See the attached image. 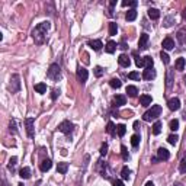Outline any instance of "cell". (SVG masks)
Here are the masks:
<instances>
[{"label": "cell", "instance_id": "cb8c5ba5", "mask_svg": "<svg viewBox=\"0 0 186 186\" xmlns=\"http://www.w3.org/2000/svg\"><path fill=\"white\" fill-rule=\"evenodd\" d=\"M67 170H68V164H67V163H58V166H57V172H58V173L65 175Z\"/></svg>", "mask_w": 186, "mask_h": 186}, {"label": "cell", "instance_id": "9a60e30c", "mask_svg": "<svg viewBox=\"0 0 186 186\" xmlns=\"http://www.w3.org/2000/svg\"><path fill=\"white\" fill-rule=\"evenodd\" d=\"M151 102H153V97L150 96V95H143V96H140V103L143 106H150Z\"/></svg>", "mask_w": 186, "mask_h": 186}, {"label": "cell", "instance_id": "3957f363", "mask_svg": "<svg viewBox=\"0 0 186 186\" xmlns=\"http://www.w3.org/2000/svg\"><path fill=\"white\" fill-rule=\"evenodd\" d=\"M47 76H48V79L51 80H58V77H60V65L58 64H51L48 68V71H47Z\"/></svg>", "mask_w": 186, "mask_h": 186}, {"label": "cell", "instance_id": "2e32d148", "mask_svg": "<svg viewBox=\"0 0 186 186\" xmlns=\"http://www.w3.org/2000/svg\"><path fill=\"white\" fill-rule=\"evenodd\" d=\"M115 49H116V42H115V41H108V42H106V47H105L106 52H108V54H113Z\"/></svg>", "mask_w": 186, "mask_h": 186}, {"label": "cell", "instance_id": "484cf974", "mask_svg": "<svg viewBox=\"0 0 186 186\" xmlns=\"http://www.w3.org/2000/svg\"><path fill=\"white\" fill-rule=\"evenodd\" d=\"M132 55L135 57V65L137 67H144V57H138L137 52H132Z\"/></svg>", "mask_w": 186, "mask_h": 186}, {"label": "cell", "instance_id": "4316f807", "mask_svg": "<svg viewBox=\"0 0 186 186\" xmlns=\"http://www.w3.org/2000/svg\"><path fill=\"white\" fill-rule=\"evenodd\" d=\"M109 86L111 87H113V89H119L122 86V83L119 79H112V80H109Z\"/></svg>", "mask_w": 186, "mask_h": 186}, {"label": "cell", "instance_id": "d590c367", "mask_svg": "<svg viewBox=\"0 0 186 186\" xmlns=\"http://www.w3.org/2000/svg\"><path fill=\"white\" fill-rule=\"evenodd\" d=\"M169 127H170V130H172V131H178L179 130V121H178V119H172Z\"/></svg>", "mask_w": 186, "mask_h": 186}, {"label": "cell", "instance_id": "ee69618b", "mask_svg": "<svg viewBox=\"0 0 186 186\" xmlns=\"http://www.w3.org/2000/svg\"><path fill=\"white\" fill-rule=\"evenodd\" d=\"M9 127H10V132H13V134H15V132H16V121H15V119H12V121H10V124H9Z\"/></svg>", "mask_w": 186, "mask_h": 186}, {"label": "cell", "instance_id": "7dc6e473", "mask_svg": "<svg viewBox=\"0 0 186 186\" xmlns=\"http://www.w3.org/2000/svg\"><path fill=\"white\" fill-rule=\"evenodd\" d=\"M113 186H124V182L122 180H119V179H116V180H113L112 182Z\"/></svg>", "mask_w": 186, "mask_h": 186}, {"label": "cell", "instance_id": "f546056e", "mask_svg": "<svg viewBox=\"0 0 186 186\" xmlns=\"http://www.w3.org/2000/svg\"><path fill=\"white\" fill-rule=\"evenodd\" d=\"M130 175H131V170L128 169V167H124V169L121 170V178L124 179V180H128V179H130Z\"/></svg>", "mask_w": 186, "mask_h": 186}, {"label": "cell", "instance_id": "bcb514c9", "mask_svg": "<svg viewBox=\"0 0 186 186\" xmlns=\"http://www.w3.org/2000/svg\"><path fill=\"white\" fill-rule=\"evenodd\" d=\"M58 95H60V90L54 89V90H52V93H51V99H52V100H55L57 97H58Z\"/></svg>", "mask_w": 186, "mask_h": 186}, {"label": "cell", "instance_id": "816d5d0a", "mask_svg": "<svg viewBox=\"0 0 186 186\" xmlns=\"http://www.w3.org/2000/svg\"><path fill=\"white\" fill-rule=\"evenodd\" d=\"M183 19H185V20H186V9H185V10H183Z\"/></svg>", "mask_w": 186, "mask_h": 186}, {"label": "cell", "instance_id": "6da1fadb", "mask_svg": "<svg viewBox=\"0 0 186 186\" xmlns=\"http://www.w3.org/2000/svg\"><path fill=\"white\" fill-rule=\"evenodd\" d=\"M49 26H51L49 22H41V24L33 29L32 38H33V41H35V44H38V45L44 44V41L47 38V32H48Z\"/></svg>", "mask_w": 186, "mask_h": 186}, {"label": "cell", "instance_id": "7c38bea8", "mask_svg": "<svg viewBox=\"0 0 186 186\" xmlns=\"http://www.w3.org/2000/svg\"><path fill=\"white\" fill-rule=\"evenodd\" d=\"M147 44H148V35H147V33H141V36H140V39H138V47H140V49H146Z\"/></svg>", "mask_w": 186, "mask_h": 186}, {"label": "cell", "instance_id": "d6986e66", "mask_svg": "<svg viewBox=\"0 0 186 186\" xmlns=\"http://www.w3.org/2000/svg\"><path fill=\"white\" fill-rule=\"evenodd\" d=\"M35 92L39 93V95H44L47 92V84L45 83H36L35 84Z\"/></svg>", "mask_w": 186, "mask_h": 186}, {"label": "cell", "instance_id": "5bb4252c", "mask_svg": "<svg viewBox=\"0 0 186 186\" xmlns=\"http://www.w3.org/2000/svg\"><path fill=\"white\" fill-rule=\"evenodd\" d=\"M89 47L92 49H95V51H100L102 47H103V44H102V41L100 39H93L89 42Z\"/></svg>", "mask_w": 186, "mask_h": 186}, {"label": "cell", "instance_id": "277c9868", "mask_svg": "<svg viewBox=\"0 0 186 186\" xmlns=\"http://www.w3.org/2000/svg\"><path fill=\"white\" fill-rule=\"evenodd\" d=\"M10 90H12V93H16V92L20 90V81H19L17 74H13L12 79H10Z\"/></svg>", "mask_w": 186, "mask_h": 186}, {"label": "cell", "instance_id": "ba28073f", "mask_svg": "<svg viewBox=\"0 0 186 186\" xmlns=\"http://www.w3.org/2000/svg\"><path fill=\"white\" fill-rule=\"evenodd\" d=\"M118 63H119L121 67H125V68H127V67H130L131 65V60L127 54H121V55L118 57Z\"/></svg>", "mask_w": 186, "mask_h": 186}, {"label": "cell", "instance_id": "f35d334b", "mask_svg": "<svg viewBox=\"0 0 186 186\" xmlns=\"http://www.w3.org/2000/svg\"><path fill=\"white\" fill-rule=\"evenodd\" d=\"M179 170H180V173H186V157L182 159V162L179 164Z\"/></svg>", "mask_w": 186, "mask_h": 186}, {"label": "cell", "instance_id": "60d3db41", "mask_svg": "<svg viewBox=\"0 0 186 186\" xmlns=\"http://www.w3.org/2000/svg\"><path fill=\"white\" fill-rule=\"evenodd\" d=\"M179 137L178 135H169V138H167V141H169V144H172V146H175L176 143H178Z\"/></svg>", "mask_w": 186, "mask_h": 186}, {"label": "cell", "instance_id": "f1b7e54d", "mask_svg": "<svg viewBox=\"0 0 186 186\" xmlns=\"http://www.w3.org/2000/svg\"><path fill=\"white\" fill-rule=\"evenodd\" d=\"M116 132H118V135H119V137H124V135H125V132H127V127H125L124 124H119V125L116 127Z\"/></svg>", "mask_w": 186, "mask_h": 186}, {"label": "cell", "instance_id": "7bdbcfd3", "mask_svg": "<svg viewBox=\"0 0 186 186\" xmlns=\"http://www.w3.org/2000/svg\"><path fill=\"white\" fill-rule=\"evenodd\" d=\"M95 76H96V77H102V76H103V68L99 67V65L95 67Z\"/></svg>", "mask_w": 186, "mask_h": 186}, {"label": "cell", "instance_id": "52a82bcc", "mask_svg": "<svg viewBox=\"0 0 186 186\" xmlns=\"http://www.w3.org/2000/svg\"><path fill=\"white\" fill-rule=\"evenodd\" d=\"M87 77H89L87 70H86L84 67H79V68H77V79H79V81L84 83V81L87 80Z\"/></svg>", "mask_w": 186, "mask_h": 186}, {"label": "cell", "instance_id": "4dcf8cb0", "mask_svg": "<svg viewBox=\"0 0 186 186\" xmlns=\"http://www.w3.org/2000/svg\"><path fill=\"white\" fill-rule=\"evenodd\" d=\"M116 32H118V25L115 24V22H111L109 24V35H116Z\"/></svg>", "mask_w": 186, "mask_h": 186}, {"label": "cell", "instance_id": "d4e9b609", "mask_svg": "<svg viewBox=\"0 0 186 186\" xmlns=\"http://www.w3.org/2000/svg\"><path fill=\"white\" fill-rule=\"evenodd\" d=\"M151 128H153V134H154V135H159V134L162 132V122H160V121H156Z\"/></svg>", "mask_w": 186, "mask_h": 186}, {"label": "cell", "instance_id": "7402d4cb", "mask_svg": "<svg viewBox=\"0 0 186 186\" xmlns=\"http://www.w3.org/2000/svg\"><path fill=\"white\" fill-rule=\"evenodd\" d=\"M148 17L150 19H153V20H156V19H159L160 17V12L157 10V9H148Z\"/></svg>", "mask_w": 186, "mask_h": 186}, {"label": "cell", "instance_id": "b9f144b4", "mask_svg": "<svg viewBox=\"0 0 186 186\" xmlns=\"http://www.w3.org/2000/svg\"><path fill=\"white\" fill-rule=\"evenodd\" d=\"M121 154H122V159H124V160H128V150H127L125 146L121 147Z\"/></svg>", "mask_w": 186, "mask_h": 186}, {"label": "cell", "instance_id": "1f68e13d", "mask_svg": "<svg viewBox=\"0 0 186 186\" xmlns=\"http://www.w3.org/2000/svg\"><path fill=\"white\" fill-rule=\"evenodd\" d=\"M115 130H116V128H115L113 122L109 121V122H108V125H106V132H108V134H111V135H113V134H115Z\"/></svg>", "mask_w": 186, "mask_h": 186}, {"label": "cell", "instance_id": "db71d44e", "mask_svg": "<svg viewBox=\"0 0 186 186\" xmlns=\"http://www.w3.org/2000/svg\"><path fill=\"white\" fill-rule=\"evenodd\" d=\"M17 186H24V183H19V185H17Z\"/></svg>", "mask_w": 186, "mask_h": 186}, {"label": "cell", "instance_id": "f5cc1de1", "mask_svg": "<svg viewBox=\"0 0 186 186\" xmlns=\"http://www.w3.org/2000/svg\"><path fill=\"white\" fill-rule=\"evenodd\" d=\"M183 81H185V84H186V74L183 76Z\"/></svg>", "mask_w": 186, "mask_h": 186}, {"label": "cell", "instance_id": "44dd1931", "mask_svg": "<svg viewBox=\"0 0 186 186\" xmlns=\"http://www.w3.org/2000/svg\"><path fill=\"white\" fill-rule=\"evenodd\" d=\"M19 176L22 179H29L31 178V169L29 167H22L20 172H19Z\"/></svg>", "mask_w": 186, "mask_h": 186}, {"label": "cell", "instance_id": "d6a6232c", "mask_svg": "<svg viewBox=\"0 0 186 186\" xmlns=\"http://www.w3.org/2000/svg\"><path fill=\"white\" fill-rule=\"evenodd\" d=\"M153 64H154V61H153V58L150 55H147V57H144V67L146 68H148V67H153Z\"/></svg>", "mask_w": 186, "mask_h": 186}, {"label": "cell", "instance_id": "8d00e7d4", "mask_svg": "<svg viewBox=\"0 0 186 186\" xmlns=\"http://www.w3.org/2000/svg\"><path fill=\"white\" fill-rule=\"evenodd\" d=\"M16 162H17V157H15V156H13V157H12V159L9 160L8 169H9V170H13V167L16 166Z\"/></svg>", "mask_w": 186, "mask_h": 186}, {"label": "cell", "instance_id": "9c48e42d", "mask_svg": "<svg viewBox=\"0 0 186 186\" xmlns=\"http://www.w3.org/2000/svg\"><path fill=\"white\" fill-rule=\"evenodd\" d=\"M157 157H159V160H169L170 159V153L167 148H163L160 147L159 150H157Z\"/></svg>", "mask_w": 186, "mask_h": 186}, {"label": "cell", "instance_id": "5b68a950", "mask_svg": "<svg viewBox=\"0 0 186 186\" xmlns=\"http://www.w3.org/2000/svg\"><path fill=\"white\" fill-rule=\"evenodd\" d=\"M33 122H35V119H33V118H26V119H25L26 134H28V137H29V138H33V135H35V131H33Z\"/></svg>", "mask_w": 186, "mask_h": 186}, {"label": "cell", "instance_id": "c3c4849f", "mask_svg": "<svg viewBox=\"0 0 186 186\" xmlns=\"http://www.w3.org/2000/svg\"><path fill=\"white\" fill-rule=\"evenodd\" d=\"M119 48H121V49H124V51H125V49L128 48V45H127L125 42H121V44H119Z\"/></svg>", "mask_w": 186, "mask_h": 186}, {"label": "cell", "instance_id": "603a6c76", "mask_svg": "<svg viewBox=\"0 0 186 186\" xmlns=\"http://www.w3.org/2000/svg\"><path fill=\"white\" fill-rule=\"evenodd\" d=\"M127 93H128V96L130 97H135L138 93V89L135 87V86H132V84H130V86H127Z\"/></svg>", "mask_w": 186, "mask_h": 186}, {"label": "cell", "instance_id": "e575fe53", "mask_svg": "<svg viewBox=\"0 0 186 186\" xmlns=\"http://www.w3.org/2000/svg\"><path fill=\"white\" fill-rule=\"evenodd\" d=\"M121 5L124 6V8H125V6H132V8H135V6H137L138 3L135 2V0H124V2H122Z\"/></svg>", "mask_w": 186, "mask_h": 186}, {"label": "cell", "instance_id": "681fc988", "mask_svg": "<svg viewBox=\"0 0 186 186\" xmlns=\"http://www.w3.org/2000/svg\"><path fill=\"white\" fill-rule=\"evenodd\" d=\"M134 130H138V121L134 122Z\"/></svg>", "mask_w": 186, "mask_h": 186}, {"label": "cell", "instance_id": "7a4b0ae2", "mask_svg": "<svg viewBox=\"0 0 186 186\" xmlns=\"http://www.w3.org/2000/svg\"><path fill=\"white\" fill-rule=\"evenodd\" d=\"M160 113H162V106L160 105H153L148 111H147L144 115H143V119L144 121H153V119H157L159 116H160Z\"/></svg>", "mask_w": 186, "mask_h": 186}, {"label": "cell", "instance_id": "8992f818", "mask_svg": "<svg viewBox=\"0 0 186 186\" xmlns=\"http://www.w3.org/2000/svg\"><path fill=\"white\" fill-rule=\"evenodd\" d=\"M73 128H74V125L70 121H63L58 125V130L61 131L63 134H70V132L73 131Z\"/></svg>", "mask_w": 186, "mask_h": 186}, {"label": "cell", "instance_id": "f907efd6", "mask_svg": "<svg viewBox=\"0 0 186 186\" xmlns=\"http://www.w3.org/2000/svg\"><path fill=\"white\" fill-rule=\"evenodd\" d=\"M146 186H154V183H153V182H147Z\"/></svg>", "mask_w": 186, "mask_h": 186}, {"label": "cell", "instance_id": "8fae6325", "mask_svg": "<svg viewBox=\"0 0 186 186\" xmlns=\"http://www.w3.org/2000/svg\"><path fill=\"white\" fill-rule=\"evenodd\" d=\"M167 105H169L170 111H179L180 109V100H179L178 97H173V99H170L169 102H167Z\"/></svg>", "mask_w": 186, "mask_h": 186}, {"label": "cell", "instance_id": "ffe728a7", "mask_svg": "<svg viewBox=\"0 0 186 186\" xmlns=\"http://www.w3.org/2000/svg\"><path fill=\"white\" fill-rule=\"evenodd\" d=\"M125 19H127V20H135V19H137V10H135V9H130V10H128V12H127V15H125Z\"/></svg>", "mask_w": 186, "mask_h": 186}, {"label": "cell", "instance_id": "83f0119b", "mask_svg": "<svg viewBox=\"0 0 186 186\" xmlns=\"http://www.w3.org/2000/svg\"><path fill=\"white\" fill-rule=\"evenodd\" d=\"M185 58H178L176 60V70H180V71L185 70Z\"/></svg>", "mask_w": 186, "mask_h": 186}, {"label": "cell", "instance_id": "e0dca14e", "mask_svg": "<svg viewBox=\"0 0 186 186\" xmlns=\"http://www.w3.org/2000/svg\"><path fill=\"white\" fill-rule=\"evenodd\" d=\"M113 103H115V106H124L127 103V99H125V96H122V95H116V96L113 97Z\"/></svg>", "mask_w": 186, "mask_h": 186}, {"label": "cell", "instance_id": "74e56055", "mask_svg": "<svg viewBox=\"0 0 186 186\" xmlns=\"http://www.w3.org/2000/svg\"><path fill=\"white\" fill-rule=\"evenodd\" d=\"M160 58H162V61L164 63V64H169V63H170L169 55H167V54H166L164 51H162V52H160Z\"/></svg>", "mask_w": 186, "mask_h": 186}, {"label": "cell", "instance_id": "ab89813d", "mask_svg": "<svg viewBox=\"0 0 186 186\" xmlns=\"http://www.w3.org/2000/svg\"><path fill=\"white\" fill-rule=\"evenodd\" d=\"M128 77H130L131 80H140V79H141L140 73H137V71H131V73L128 74Z\"/></svg>", "mask_w": 186, "mask_h": 186}, {"label": "cell", "instance_id": "836d02e7", "mask_svg": "<svg viewBox=\"0 0 186 186\" xmlns=\"http://www.w3.org/2000/svg\"><path fill=\"white\" fill-rule=\"evenodd\" d=\"M131 144H132V147H138V144H140V135L138 134H134L131 137Z\"/></svg>", "mask_w": 186, "mask_h": 186}, {"label": "cell", "instance_id": "30bf717a", "mask_svg": "<svg viewBox=\"0 0 186 186\" xmlns=\"http://www.w3.org/2000/svg\"><path fill=\"white\" fill-rule=\"evenodd\" d=\"M143 79H146V80H153V79H156V70H154L153 67L146 68L144 73H143Z\"/></svg>", "mask_w": 186, "mask_h": 186}, {"label": "cell", "instance_id": "4fadbf2b", "mask_svg": "<svg viewBox=\"0 0 186 186\" xmlns=\"http://www.w3.org/2000/svg\"><path fill=\"white\" fill-rule=\"evenodd\" d=\"M162 45H163V48H164V49H167V51H169V49L175 48V41L172 39L170 36H167V38H164V39H163Z\"/></svg>", "mask_w": 186, "mask_h": 186}, {"label": "cell", "instance_id": "ac0fdd59", "mask_svg": "<svg viewBox=\"0 0 186 186\" xmlns=\"http://www.w3.org/2000/svg\"><path fill=\"white\" fill-rule=\"evenodd\" d=\"M51 166H52V163H51V160H42L41 162V164H39V169H41V172H48L49 169H51Z\"/></svg>", "mask_w": 186, "mask_h": 186}, {"label": "cell", "instance_id": "f6af8a7d", "mask_svg": "<svg viewBox=\"0 0 186 186\" xmlns=\"http://www.w3.org/2000/svg\"><path fill=\"white\" fill-rule=\"evenodd\" d=\"M106 153H108V144H102V147H100V156H106Z\"/></svg>", "mask_w": 186, "mask_h": 186}]
</instances>
